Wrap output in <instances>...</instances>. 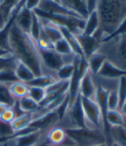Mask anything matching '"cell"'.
Returning <instances> with one entry per match:
<instances>
[{
	"label": "cell",
	"instance_id": "obj_1",
	"mask_svg": "<svg viewBox=\"0 0 126 146\" xmlns=\"http://www.w3.org/2000/svg\"><path fill=\"white\" fill-rule=\"evenodd\" d=\"M5 43L7 49L13 53L16 58L25 64L35 77L49 74L42 63L37 41L29 33L24 32L17 26L14 23V18L7 26Z\"/></svg>",
	"mask_w": 126,
	"mask_h": 146
},
{
	"label": "cell",
	"instance_id": "obj_2",
	"mask_svg": "<svg viewBox=\"0 0 126 146\" xmlns=\"http://www.w3.org/2000/svg\"><path fill=\"white\" fill-rule=\"evenodd\" d=\"M97 12L99 27L93 36L102 43L115 33L126 18V0H98Z\"/></svg>",
	"mask_w": 126,
	"mask_h": 146
},
{
	"label": "cell",
	"instance_id": "obj_3",
	"mask_svg": "<svg viewBox=\"0 0 126 146\" xmlns=\"http://www.w3.org/2000/svg\"><path fill=\"white\" fill-rule=\"evenodd\" d=\"M98 52L106 61L126 72V34L112 36L102 42Z\"/></svg>",
	"mask_w": 126,
	"mask_h": 146
},
{
	"label": "cell",
	"instance_id": "obj_4",
	"mask_svg": "<svg viewBox=\"0 0 126 146\" xmlns=\"http://www.w3.org/2000/svg\"><path fill=\"white\" fill-rule=\"evenodd\" d=\"M75 146H95L106 143L104 132L99 130H88L86 128L65 130Z\"/></svg>",
	"mask_w": 126,
	"mask_h": 146
},
{
	"label": "cell",
	"instance_id": "obj_5",
	"mask_svg": "<svg viewBox=\"0 0 126 146\" xmlns=\"http://www.w3.org/2000/svg\"><path fill=\"white\" fill-rule=\"evenodd\" d=\"M80 102L85 117L86 129L99 130L104 132V118L97 102L94 99L83 98L81 96Z\"/></svg>",
	"mask_w": 126,
	"mask_h": 146
},
{
	"label": "cell",
	"instance_id": "obj_6",
	"mask_svg": "<svg viewBox=\"0 0 126 146\" xmlns=\"http://www.w3.org/2000/svg\"><path fill=\"white\" fill-rule=\"evenodd\" d=\"M47 132L26 130L5 141L6 146H42L46 143Z\"/></svg>",
	"mask_w": 126,
	"mask_h": 146
},
{
	"label": "cell",
	"instance_id": "obj_7",
	"mask_svg": "<svg viewBox=\"0 0 126 146\" xmlns=\"http://www.w3.org/2000/svg\"><path fill=\"white\" fill-rule=\"evenodd\" d=\"M16 62L17 59L9 49L0 46V83L10 84L17 81L14 74Z\"/></svg>",
	"mask_w": 126,
	"mask_h": 146
},
{
	"label": "cell",
	"instance_id": "obj_8",
	"mask_svg": "<svg viewBox=\"0 0 126 146\" xmlns=\"http://www.w3.org/2000/svg\"><path fill=\"white\" fill-rule=\"evenodd\" d=\"M88 71V65L86 59L80 57H77L74 62V70L71 79L69 80V89H68V96H69V104H72L80 95L79 88L82 78Z\"/></svg>",
	"mask_w": 126,
	"mask_h": 146
},
{
	"label": "cell",
	"instance_id": "obj_9",
	"mask_svg": "<svg viewBox=\"0 0 126 146\" xmlns=\"http://www.w3.org/2000/svg\"><path fill=\"white\" fill-rule=\"evenodd\" d=\"M42 63L49 74L56 76L58 70L65 64L63 57L58 54L54 48L48 50H40ZM57 78V77H56Z\"/></svg>",
	"mask_w": 126,
	"mask_h": 146
},
{
	"label": "cell",
	"instance_id": "obj_10",
	"mask_svg": "<svg viewBox=\"0 0 126 146\" xmlns=\"http://www.w3.org/2000/svg\"><path fill=\"white\" fill-rule=\"evenodd\" d=\"M47 144L53 146L61 145H75L67 136L66 131L60 126H55L50 129L46 135Z\"/></svg>",
	"mask_w": 126,
	"mask_h": 146
},
{
	"label": "cell",
	"instance_id": "obj_11",
	"mask_svg": "<svg viewBox=\"0 0 126 146\" xmlns=\"http://www.w3.org/2000/svg\"><path fill=\"white\" fill-rule=\"evenodd\" d=\"M83 51L84 58L86 59L93 54L98 52L101 43L93 36H87L84 33L76 36Z\"/></svg>",
	"mask_w": 126,
	"mask_h": 146
},
{
	"label": "cell",
	"instance_id": "obj_12",
	"mask_svg": "<svg viewBox=\"0 0 126 146\" xmlns=\"http://www.w3.org/2000/svg\"><path fill=\"white\" fill-rule=\"evenodd\" d=\"M96 89L97 85L94 80V77L88 70V71L82 78L81 82L80 84L79 94L83 98L93 99L96 93Z\"/></svg>",
	"mask_w": 126,
	"mask_h": 146
},
{
	"label": "cell",
	"instance_id": "obj_13",
	"mask_svg": "<svg viewBox=\"0 0 126 146\" xmlns=\"http://www.w3.org/2000/svg\"><path fill=\"white\" fill-rule=\"evenodd\" d=\"M33 19V11L28 10L24 6V1L21 5L20 9L14 17V23L24 32L29 33L31 23Z\"/></svg>",
	"mask_w": 126,
	"mask_h": 146
},
{
	"label": "cell",
	"instance_id": "obj_14",
	"mask_svg": "<svg viewBox=\"0 0 126 146\" xmlns=\"http://www.w3.org/2000/svg\"><path fill=\"white\" fill-rule=\"evenodd\" d=\"M35 120H37V118H35V112L23 113L19 116H17L15 118V120L10 123L11 129L15 135L21 133V132L26 131Z\"/></svg>",
	"mask_w": 126,
	"mask_h": 146
},
{
	"label": "cell",
	"instance_id": "obj_15",
	"mask_svg": "<svg viewBox=\"0 0 126 146\" xmlns=\"http://www.w3.org/2000/svg\"><path fill=\"white\" fill-rule=\"evenodd\" d=\"M94 76L108 80H118L121 78L126 76V72L117 68L110 62L105 61L99 71L98 72V74Z\"/></svg>",
	"mask_w": 126,
	"mask_h": 146
},
{
	"label": "cell",
	"instance_id": "obj_16",
	"mask_svg": "<svg viewBox=\"0 0 126 146\" xmlns=\"http://www.w3.org/2000/svg\"><path fill=\"white\" fill-rule=\"evenodd\" d=\"M59 2L69 11L75 13L82 19H86L89 15L86 6V0H59Z\"/></svg>",
	"mask_w": 126,
	"mask_h": 146
},
{
	"label": "cell",
	"instance_id": "obj_17",
	"mask_svg": "<svg viewBox=\"0 0 126 146\" xmlns=\"http://www.w3.org/2000/svg\"><path fill=\"white\" fill-rule=\"evenodd\" d=\"M59 28H60V31L61 32L62 38L68 43V44L70 45V47H71L72 50H73V52L75 55H77V56H79V57H80L82 58H85L84 55H83V51L81 50V47L80 45V43H79V40L77 38V36L73 32H72L70 30H68L65 26L59 25Z\"/></svg>",
	"mask_w": 126,
	"mask_h": 146
},
{
	"label": "cell",
	"instance_id": "obj_18",
	"mask_svg": "<svg viewBox=\"0 0 126 146\" xmlns=\"http://www.w3.org/2000/svg\"><path fill=\"white\" fill-rule=\"evenodd\" d=\"M14 74L17 81H20L25 84L29 83L35 78L33 71L25 64L19 60H17L16 64L14 69Z\"/></svg>",
	"mask_w": 126,
	"mask_h": 146
},
{
	"label": "cell",
	"instance_id": "obj_19",
	"mask_svg": "<svg viewBox=\"0 0 126 146\" xmlns=\"http://www.w3.org/2000/svg\"><path fill=\"white\" fill-rule=\"evenodd\" d=\"M8 88L11 97L16 101L29 95V86L25 83L20 81H15L9 84Z\"/></svg>",
	"mask_w": 126,
	"mask_h": 146
},
{
	"label": "cell",
	"instance_id": "obj_20",
	"mask_svg": "<svg viewBox=\"0 0 126 146\" xmlns=\"http://www.w3.org/2000/svg\"><path fill=\"white\" fill-rule=\"evenodd\" d=\"M99 27V19L97 10L90 13L85 21V27L83 33L87 36H94Z\"/></svg>",
	"mask_w": 126,
	"mask_h": 146
},
{
	"label": "cell",
	"instance_id": "obj_21",
	"mask_svg": "<svg viewBox=\"0 0 126 146\" xmlns=\"http://www.w3.org/2000/svg\"><path fill=\"white\" fill-rule=\"evenodd\" d=\"M16 107L18 109L20 113H33L37 111L40 109L39 104L35 102L29 96L23 98L16 102Z\"/></svg>",
	"mask_w": 126,
	"mask_h": 146
},
{
	"label": "cell",
	"instance_id": "obj_22",
	"mask_svg": "<svg viewBox=\"0 0 126 146\" xmlns=\"http://www.w3.org/2000/svg\"><path fill=\"white\" fill-rule=\"evenodd\" d=\"M106 61L105 58L99 52H96L86 58L88 70L93 75H97L101 67L103 66L104 63Z\"/></svg>",
	"mask_w": 126,
	"mask_h": 146
},
{
	"label": "cell",
	"instance_id": "obj_23",
	"mask_svg": "<svg viewBox=\"0 0 126 146\" xmlns=\"http://www.w3.org/2000/svg\"><path fill=\"white\" fill-rule=\"evenodd\" d=\"M57 81H59V80L57 79V78L55 76L46 74V75H42L40 77H35L32 81H30L27 84L29 86L39 87V88H42V89L46 90L47 88H48L52 84L56 83Z\"/></svg>",
	"mask_w": 126,
	"mask_h": 146
},
{
	"label": "cell",
	"instance_id": "obj_24",
	"mask_svg": "<svg viewBox=\"0 0 126 146\" xmlns=\"http://www.w3.org/2000/svg\"><path fill=\"white\" fill-rule=\"evenodd\" d=\"M105 120L107 125L110 127L124 125V117L119 110H108Z\"/></svg>",
	"mask_w": 126,
	"mask_h": 146
},
{
	"label": "cell",
	"instance_id": "obj_25",
	"mask_svg": "<svg viewBox=\"0 0 126 146\" xmlns=\"http://www.w3.org/2000/svg\"><path fill=\"white\" fill-rule=\"evenodd\" d=\"M111 137L112 142L118 146H126V128L124 126L111 127Z\"/></svg>",
	"mask_w": 126,
	"mask_h": 146
},
{
	"label": "cell",
	"instance_id": "obj_26",
	"mask_svg": "<svg viewBox=\"0 0 126 146\" xmlns=\"http://www.w3.org/2000/svg\"><path fill=\"white\" fill-rule=\"evenodd\" d=\"M75 62V61H74ZM74 70V63L65 64L56 72V77L59 81H69Z\"/></svg>",
	"mask_w": 126,
	"mask_h": 146
},
{
	"label": "cell",
	"instance_id": "obj_27",
	"mask_svg": "<svg viewBox=\"0 0 126 146\" xmlns=\"http://www.w3.org/2000/svg\"><path fill=\"white\" fill-rule=\"evenodd\" d=\"M8 84H9L0 83V103L5 104L8 106H15L17 101L11 97L9 91Z\"/></svg>",
	"mask_w": 126,
	"mask_h": 146
},
{
	"label": "cell",
	"instance_id": "obj_28",
	"mask_svg": "<svg viewBox=\"0 0 126 146\" xmlns=\"http://www.w3.org/2000/svg\"><path fill=\"white\" fill-rule=\"evenodd\" d=\"M53 48L62 57H67V56H69V55L74 54L73 50H72L70 45L68 44V43L63 38L54 44Z\"/></svg>",
	"mask_w": 126,
	"mask_h": 146
},
{
	"label": "cell",
	"instance_id": "obj_29",
	"mask_svg": "<svg viewBox=\"0 0 126 146\" xmlns=\"http://www.w3.org/2000/svg\"><path fill=\"white\" fill-rule=\"evenodd\" d=\"M41 32H42V24L40 21V18L37 15H35L33 12V19L29 30V35L35 41H37L38 38H40Z\"/></svg>",
	"mask_w": 126,
	"mask_h": 146
},
{
	"label": "cell",
	"instance_id": "obj_30",
	"mask_svg": "<svg viewBox=\"0 0 126 146\" xmlns=\"http://www.w3.org/2000/svg\"><path fill=\"white\" fill-rule=\"evenodd\" d=\"M30 98H32L35 102L37 104H40L46 98V90L39 87H34V86H29V95Z\"/></svg>",
	"mask_w": 126,
	"mask_h": 146
},
{
	"label": "cell",
	"instance_id": "obj_31",
	"mask_svg": "<svg viewBox=\"0 0 126 146\" xmlns=\"http://www.w3.org/2000/svg\"><path fill=\"white\" fill-rule=\"evenodd\" d=\"M17 107H16V104L15 106H8L5 111L3 112V114L0 117V120L6 123H9L10 124L14 120L15 118L18 116V113H17Z\"/></svg>",
	"mask_w": 126,
	"mask_h": 146
},
{
	"label": "cell",
	"instance_id": "obj_32",
	"mask_svg": "<svg viewBox=\"0 0 126 146\" xmlns=\"http://www.w3.org/2000/svg\"><path fill=\"white\" fill-rule=\"evenodd\" d=\"M107 107L108 110H119V98L118 94V89L108 91Z\"/></svg>",
	"mask_w": 126,
	"mask_h": 146
},
{
	"label": "cell",
	"instance_id": "obj_33",
	"mask_svg": "<svg viewBox=\"0 0 126 146\" xmlns=\"http://www.w3.org/2000/svg\"><path fill=\"white\" fill-rule=\"evenodd\" d=\"M118 94L119 98V110L126 101V76L118 79Z\"/></svg>",
	"mask_w": 126,
	"mask_h": 146
},
{
	"label": "cell",
	"instance_id": "obj_34",
	"mask_svg": "<svg viewBox=\"0 0 126 146\" xmlns=\"http://www.w3.org/2000/svg\"><path fill=\"white\" fill-rule=\"evenodd\" d=\"M125 34H126V18L122 22V24L119 25V27L115 31V33L113 35H112L110 38H112V36H118V35H125Z\"/></svg>",
	"mask_w": 126,
	"mask_h": 146
},
{
	"label": "cell",
	"instance_id": "obj_35",
	"mask_svg": "<svg viewBox=\"0 0 126 146\" xmlns=\"http://www.w3.org/2000/svg\"><path fill=\"white\" fill-rule=\"evenodd\" d=\"M39 0H37V1H32V0H28V1H24V6L31 11H34L35 9L37 8L38 5H39Z\"/></svg>",
	"mask_w": 126,
	"mask_h": 146
},
{
	"label": "cell",
	"instance_id": "obj_36",
	"mask_svg": "<svg viewBox=\"0 0 126 146\" xmlns=\"http://www.w3.org/2000/svg\"><path fill=\"white\" fill-rule=\"evenodd\" d=\"M97 5H98V0L97 1H94V0L87 1L86 0V6H87V11H88L89 14L97 10Z\"/></svg>",
	"mask_w": 126,
	"mask_h": 146
},
{
	"label": "cell",
	"instance_id": "obj_37",
	"mask_svg": "<svg viewBox=\"0 0 126 146\" xmlns=\"http://www.w3.org/2000/svg\"><path fill=\"white\" fill-rule=\"evenodd\" d=\"M119 111H121V113L123 115V117H126V101L123 103V104L122 105V107L120 108Z\"/></svg>",
	"mask_w": 126,
	"mask_h": 146
},
{
	"label": "cell",
	"instance_id": "obj_38",
	"mask_svg": "<svg viewBox=\"0 0 126 146\" xmlns=\"http://www.w3.org/2000/svg\"><path fill=\"white\" fill-rule=\"evenodd\" d=\"M8 107L7 104H3V103H0V117H1V115L3 114V112L5 111V109Z\"/></svg>",
	"mask_w": 126,
	"mask_h": 146
},
{
	"label": "cell",
	"instance_id": "obj_39",
	"mask_svg": "<svg viewBox=\"0 0 126 146\" xmlns=\"http://www.w3.org/2000/svg\"><path fill=\"white\" fill-rule=\"evenodd\" d=\"M5 4V1H4V0H0V8H1Z\"/></svg>",
	"mask_w": 126,
	"mask_h": 146
},
{
	"label": "cell",
	"instance_id": "obj_40",
	"mask_svg": "<svg viewBox=\"0 0 126 146\" xmlns=\"http://www.w3.org/2000/svg\"><path fill=\"white\" fill-rule=\"evenodd\" d=\"M95 146H108V145L106 144V143H101V144H98V145H95Z\"/></svg>",
	"mask_w": 126,
	"mask_h": 146
},
{
	"label": "cell",
	"instance_id": "obj_41",
	"mask_svg": "<svg viewBox=\"0 0 126 146\" xmlns=\"http://www.w3.org/2000/svg\"><path fill=\"white\" fill-rule=\"evenodd\" d=\"M108 146H118L117 143H111L110 145H108Z\"/></svg>",
	"mask_w": 126,
	"mask_h": 146
},
{
	"label": "cell",
	"instance_id": "obj_42",
	"mask_svg": "<svg viewBox=\"0 0 126 146\" xmlns=\"http://www.w3.org/2000/svg\"><path fill=\"white\" fill-rule=\"evenodd\" d=\"M45 146H53V145H49V144H46ZM61 146H75V145H61Z\"/></svg>",
	"mask_w": 126,
	"mask_h": 146
}]
</instances>
